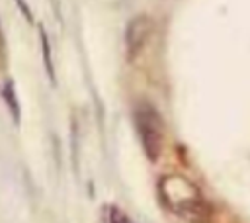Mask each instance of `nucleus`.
I'll use <instances>...</instances> for the list:
<instances>
[{
	"label": "nucleus",
	"instance_id": "obj_2",
	"mask_svg": "<svg viewBox=\"0 0 250 223\" xmlns=\"http://www.w3.org/2000/svg\"><path fill=\"white\" fill-rule=\"evenodd\" d=\"M172 209L182 219H186L188 223H209L211 217H213V209L197 194H189V196L180 198L178 201H174V207Z\"/></svg>",
	"mask_w": 250,
	"mask_h": 223
},
{
	"label": "nucleus",
	"instance_id": "obj_7",
	"mask_svg": "<svg viewBox=\"0 0 250 223\" xmlns=\"http://www.w3.org/2000/svg\"><path fill=\"white\" fill-rule=\"evenodd\" d=\"M16 4H18V8H20V12L25 16V20L27 22H31L33 20V16H31V12H29V8H27V4H25V0H14Z\"/></svg>",
	"mask_w": 250,
	"mask_h": 223
},
{
	"label": "nucleus",
	"instance_id": "obj_3",
	"mask_svg": "<svg viewBox=\"0 0 250 223\" xmlns=\"http://www.w3.org/2000/svg\"><path fill=\"white\" fill-rule=\"evenodd\" d=\"M148 33H150V20L146 16H137V18H133L127 23V29H125V49H127L129 59L139 55V51L145 47V43L148 39Z\"/></svg>",
	"mask_w": 250,
	"mask_h": 223
},
{
	"label": "nucleus",
	"instance_id": "obj_4",
	"mask_svg": "<svg viewBox=\"0 0 250 223\" xmlns=\"http://www.w3.org/2000/svg\"><path fill=\"white\" fill-rule=\"evenodd\" d=\"M39 35H41V47H43V61H45V68L51 80H55V70H53V59H51V45H49V37L45 33L43 27H39Z\"/></svg>",
	"mask_w": 250,
	"mask_h": 223
},
{
	"label": "nucleus",
	"instance_id": "obj_6",
	"mask_svg": "<svg viewBox=\"0 0 250 223\" xmlns=\"http://www.w3.org/2000/svg\"><path fill=\"white\" fill-rule=\"evenodd\" d=\"M109 223H133L125 213H121L117 207H111L109 211Z\"/></svg>",
	"mask_w": 250,
	"mask_h": 223
},
{
	"label": "nucleus",
	"instance_id": "obj_1",
	"mask_svg": "<svg viewBox=\"0 0 250 223\" xmlns=\"http://www.w3.org/2000/svg\"><path fill=\"white\" fill-rule=\"evenodd\" d=\"M135 127L143 151L148 160H158L164 143V123L158 110L150 104H139L135 108Z\"/></svg>",
	"mask_w": 250,
	"mask_h": 223
},
{
	"label": "nucleus",
	"instance_id": "obj_5",
	"mask_svg": "<svg viewBox=\"0 0 250 223\" xmlns=\"http://www.w3.org/2000/svg\"><path fill=\"white\" fill-rule=\"evenodd\" d=\"M4 96H6V104H8V106H10V110H12L14 119L18 121V117H20V110H18L16 94H14V88H12V84H10V82H8V84H6V88H4Z\"/></svg>",
	"mask_w": 250,
	"mask_h": 223
}]
</instances>
